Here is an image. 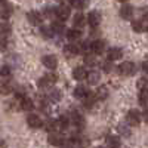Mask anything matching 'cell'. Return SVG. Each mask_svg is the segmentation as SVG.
I'll use <instances>...</instances> for the list:
<instances>
[{"mask_svg": "<svg viewBox=\"0 0 148 148\" xmlns=\"http://www.w3.org/2000/svg\"><path fill=\"white\" fill-rule=\"evenodd\" d=\"M56 80H58V76L53 74V73H51V74H46V76L40 77L39 82H37V86H39L40 89H51L56 83Z\"/></svg>", "mask_w": 148, "mask_h": 148, "instance_id": "obj_1", "label": "cell"}, {"mask_svg": "<svg viewBox=\"0 0 148 148\" xmlns=\"http://www.w3.org/2000/svg\"><path fill=\"white\" fill-rule=\"evenodd\" d=\"M119 73L125 77H130L136 73V65H135L133 62H130V61H125L123 64L119 65Z\"/></svg>", "mask_w": 148, "mask_h": 148, "instance_id": "obj_2", "label": "cell"}, {"mask_svg": "<svg viewBox=\"0 0 148 148\" xmlns=\"http://www.w3.org/2000/svg\"><path fill=\"white\" fill-rule=\"evenodd\" d=\"M141 119H142V114L138 110H129L127 114H126V121L130 126H138L141 123Z\"/></svg>", "mask_w": 148, "mask_h": 148, "instance_id": "obj_3", "label": "cell"}, {"mask_svg": "<svg viewBox=\"0 0 148 148\" xmlns=\"http://www.w3.org/2000/svg\"><path fill=\"white\" fill-rule=\"evenodd\" d=\"M102 21V15L99 10H90L89 15H88V24L92 27V28H96L98 25L101 24Z\"/></svg>", "mask_w": 148, "mask_h": 148, "instance_id": "obj_4", "label": "cell"}, {"mask_svg": "<svg viewBox=\"0 0 148 148\" xmlns=\"http://www.w3.org/2000/svg\"><path fill=\"white\" fill-rule=\"evenodd\" d=\"M49 144L51 145H64L65 144V138L61 135L58 130H53V132H49Z\"/></svg>", "mask_w": 148, "mask_h": 148, "instance_id": "obj_5", "label": "cell"}, {"mask_svg": "<svg viewBox=\"0 0 148 148\" xmlns=\"http://www.w3.org/2000/svg\"><path fill=\"white\" fill-rule=\"evenodd\" d=\"M105 47H107V42L98 39V40H93V43L90 45V51L95 55H101V53L105 52Z\"/></svg>", "mask_w": 148, "mask_h": 148, "instance_id": "obj_6", "label": "cell"}, {"mask_svg": "<svg viewBox=\"0 0 148 148\" xmlns=\"http://www.w3.org/2000/svg\"><path fill=\"white\" fill-rule=\"evenodd\" d=\"M42 64H43L46 68H49V70H55L56 65H58V59H56V56H53V55H45V56L42 58Z\"/></svg>", "mask_w": 148, "mask_h": 148, "instance_id": "obj_7", "label": "cell"}, {"mask_svg": "<svg viewBox=\"0 0 148 148\" xmlns=\"http://www.w3.org/2000/svg\"><path fill=\"white\" fill-rule=\"evenodd\" d=\"M27 21L31 24V25H40V22H42V14L40 12H37V10H30L28 14H27Z\"/></svg>", "mask_w": 148, "mask_h": 148, "instance_id": "obj_8", "label": "cell"}, {"mask_svg": "<svg viewBox=\"0 0 148 148\" xmlns=\"http://www.w3.org/2000/svg\"><path fill=\"white\" fill-rule=\"evenodd\" d=\"M27 123H28V126H30L31 129H39V127L43 126L42 119H40L39 116H36V114H30V116L27 117Z\"/></svg>", "mask_w": 148, "mask_h": 148, "instance_id": "obj_9", "label": "cell"}, {"mask_svg": "<svg viewBox=\"0 0 148 148\" xmlns=\"http://www.w3.org/2000/svg\"><path fill=\"white\" fill-rule=\"evenodd\" d=\"M70 117H71V121L74 123V126H76L77 129H83V127L86 126V120H84V117H83L82 114H79V113H73Z\"/></svg>", "mask_w": 148, "mask_h": 148, "instance_id": "obj_10", "label": "cell"}, {"mask_svg": "<svg viewBox=\"0 0 148 148\" xmlns=\"http://www.w3.org/2000/svg\"><path fill=\"white\" fill-rule=\"evenodd\" d=\"M56 18L61 21H67L70 18V8L68 6H58L56 8Z\"/></svg>", "mask_w": 148, "mask_h": 148, "instance_id": "obj_11", "label": "cell"}, {"mask_svg": "<svg viewBox=\"0 0 148 148\" xmlns=\"http://www.w3.org/2000/svg\"><path fill=\"white\" fill-rule=\"evenodd\" d=\"M64 53H65V56H67V58H74L77 53H80L79 45H74V43L67 45V46L64 47Z\"/></svg>", "mask_w": 148, "mask_h": 148, "instance_id": "obj_12", "label": "cell"}, {"mask_svg": "<svg viewBox=\"0 0 148 148\" xmlns=\"http://www.w3.org/2000/svg\"><path fill=\"white\" fill-rule=\"evenodd\" d=\"M107 58L111 59V61L121 59L123 58V51L120 47H111V49H108V52H107Z\"/></svg>", "mask_w": 148, "mask_h": 148, "instance_id": "obj_13", "label": "cell"}, {"mask_svg": "<svg viewBox=\"0 0 148 148\" xmlns=\"http://www.w3.org/2000/svg\"><path fill=\"white\" fill-rule=\"evenodd\" d=\"M86 80H88L89 84H98L101 80V74L98 70H90L88 71V77H86Z\"/></svg>", "mask_w": 148, "mask_h": 148, "instance_id": "obj_14", "label": "cell"}, {"mask_svg": "<svg viewBox=\"0 0 148 148\" xmlns=\"http://www.w3.org/2000/svg\"><path fill=\"white\" fill-rule=\"evenodd\" d=\"M88 95H89V90H88V88H86V86L77 84L76 88H74V96H76L77 99H84Z\"/></svg>", "mask_w": 148, "mask_h": 148, "instance_id": "obj_15", "label": "cell"}, {"mask_svg": "<svg viewBox=\"0 0 148 148\" xmlns=\"http://www.w3.org/2000/svg\"><path fill=\"white\" fill-rule=\"evenodd\" d=\"M73 77H74V80H77V82L84 80L86 77H88V71H86L84 67H76L73 70Z\"/></svg>", "mask_w": 148, "mask_h": 148, "instance_id": "obj_16", "label": "cell"}, {"mask_svg": "<svg viewBox=\"0 0 148 148\" xmlns=\"http://www.w3.org/2000/svg\"><path fill=\"white\" fill-rule=\"evenodd\" d=\"M86 22H88V16H84L82 12L76 14L73 18V24H74V27H77V28H83Z\"/></svg>", "mask_w": 148, "mask_h": 148, "instance_id": "obj_17", "label": "cell"}, {"mask_svg": "<svg viewBox=\"0 0 148 148\" xmlns=\"http://www.w3.org/2000/svg\"><path fill=\"white\" fill-rule=\"evenodd\" d=\"M14 14V6L8 2H2V18L3 19H9Z\"/></svg>", "mask_w": 148, "mask_h": 148, "instance_id": "obj_18", "label": "cell"}, {"mask_svg": "<svg viewBox=\"0 0 148 148\" xmlns=\"http://www.w3.org/2000/svg\"><path fill=\"white\" fill-rule=\"evenodd\" d=\"M19 108L22 111H31L34 108V101L30 99V98H27V96H24V98H21V101H19Z\"/></svg>", "mask_w": 148, "mask_h": 148, "instance_id": "obj_19", "label": "cell"}, {"mask_svg": "<svg viewBox=\"0 0 148 148\" xmlns=\"http://www.w3.org/2000/svg\"><path fill=\"white\" fill-rule=\"evenodd\" d=\"M120 16L123 18V19H130L132 16H133V8L130 6V5H123L121 8H120Z\"/></svg>", "mask_w": 148, "mask_h": 148, "instance_id": "obj_20", "label": "cell"}, {"mask_svg": "<svg viewBox=\"0 0 148 148\" xmlns=\"http://www.w3.org/2000/svg\"><path fill=\"white\" fill-rule=\"evenodd\" d=\"M67 37H68V40H71V42H76V40H79L80 37H82V28L74 27V28L68 30V31H67Z\"/></svg>", "mask_w": 148, "mask_h": 148, "instance_id": "obj_21", "label": "cell"}, {"mask_svg": "<svg viewBox=\"0 0 148 148\" xmlns=\"http://www.w3.org/2000/svg\"><path fill=\"white\" fill-rule=\"evenodd\" d=\"M43 126L47 132H53V130H58L59 129V125H58V120H53V119H49L43 123Z\"/></svg>", "mask_w": 148, "mask_h": 148, "instance_id": "obj_22", "label": "cell"}, {"mask_svg": "<svg viewBox=\"0 0 148 148\" xmlns=\"http://www.w3.org/2000/svg\"><path fill=\"white\" fill-rule=\"evenodd\" d=\"M70 123H71V117H68V116H61L58 119V125H59L61 130H67L70 127Z\"/></svg>", "mask_w": 148, "mask_h": 148, "instance_id": "obj_23", "label": "cell"}, {"mask_svg": "<svg viewBox=\"0 0 148 148\" xmlns=\"http://www.w3.org/2000/svg\"><path fill=\"white\" fill-rule=\"evenodd\" d=\"M51 27H52V30L55 31V34H61V33H64V31H65L64 21H61V19H58V21H53Z\"/></svg>", "mask_w": 148, "mask_h": 148, "instance_id": "obj_24", "label": "cell"}, {"mask_svg": "<svg viewBox=\"0 0 148 148\" xmlns=\"http://www.w3.org/2000/svg\"><path fill=\"white\" fill-rule=\"evenodd\" d=\"M129 125V123H127ZM126 125V123H119L117 125V132L121 135V136H130V129H129V126Z\"/></svg>", "mask_w": 148, "mask_h": 148, "instance_id": "obj_25", "label": "cell"}, {"mask_svg": "<svg viewBox=\"0 0 148 148\" xmlns=\"http://www.w3.org/2000/svg\"><path fill=\"white\" fill-rule=\"evenodd\" d=\"M10 92H14V84L10 83V80H3L2 82V93L3 95H8V93H10Z\"/></svg>", "mask_w": 148, "mask_h": 148, "instance_id": "obj_26", "label": "cell"}, {"mask_svg": "<svg viewBox=\"0 0 148 148\" xmlns=\"http://www.w3.org/2000/svg\"><path fill=\"white\" fill-rule=\"evenodd\" d=\"M70 5L76 9H84L89 5V0H70Z\"/></svg>", "mask_w": 148, "mask_h": 148, "instance_id": "obj_27", "label": "cell"}, {"mask_svg": "<svg viewBox=\"0 0 148 148\" xmlns=\"http://www.w3.org/2000/svg\"><path fill=\"white\" fill-rule=\"evenodd\" d=\"M138 101L141 105H147L148 104V89H141L138 93Z\"/></svg>", "mask_w": 148, "mask_h": 148, "instance_id": "obj_28", "label": "cell"}, {"mask_svg": "<svg viewBox=\"0 0 148 148\" xmlns=\"http://www.w3.org/2000/svg\"><path fill=\"white\" fill-rule=\"evenodd\" d=\"M96 98H98V96H96V92H95V93H90V92H89V95L84 98V105L88 107V108H92V107L95 105Z\"/></svg>", "mask_w": 148, "mask_h": 148, "instance_id": "obj_29", "label": "cell"}, {"mask_svg": "<svg viewBox=\"0 0 148 148\" xmlns=\"http://www.w3.org/2000/svg\"><path fill=\"white\" fill-rule=\"evenodd\" d=\"M96 56H93V53H84V65L89 67H95L96 65Z\"/></svg>", "mask_w": 148, "mask_h": 148, "instance_id": "obj_30", "label": "cell"}, {"mask_svg": "<svg viewBox=\"0 0 148 148\" xmlns=\"http://www.w3.org/2000/svg\"><path fill=\"white\" fill-rule=\"evenodd\" d=\"M49 98H51L53 102H58V101L62 99V93H61L59 89H52L51 92H49Z\"/></svg>", "mask_w": 148, "mask_h": 148, "instance_id": "obj_31", "label": "cell"}, {"mask_svg": "<svg viewBox=\"0 0 148 148\" xmlns=\"http://www.w3.org/2000/svg\"><path fill=\"white\" fill-rule=\"evenodd\" d=\"M107 144H108L110 147H120V145H121L119 136H114V135H110V136L107 138Z\"/></svg>", "mask_w": 148, "mask_h": 148, "instance_id": "obj_32", "label": "cell"}, {"mask_svg": "<svg viewBox=\"0 0 148 148\" xmlns=\"http://www.w3.org/2000/svg\"><path fill=\"white\" fill-rule=\"evenodd\" d=\"M101 68H102V71L104 73H111L113 71V61L111 59H107V61H104V62H101Z\"/></svg>", "mask_w": 148, "mask_h": 148, "instance_id": "obj_33", "label": "cell"}, {"mask_svg": "<svg viewBox=\"0 0 148 148\" xmlns=\"http://www.w3.org/2000/svg\"><path fill=\"white\" fill-rule=\"evenodd\" d=\"M40 33L43 37H46V39H51V37L55 34V31L52 30V27H42L40 28Z\"/></svg>", "mask_w": 148, "mask_h": 148, "instance_id": "obj_34", "label": "cell"}, {"mask_svg": "<svg viewBox=\"0 0 148 148\" xmlns=\"http://www.w3.org/2000/svg\"><path fill=\"white\" fill-rule=\"evenodd\" d=\"M10 33H12L10 24L6 22V19H3V22H2V36H9Z\"/></svg>", "mask_w": 148, "mask_h": 148, "instance_id": "obj_35", "label": "cell"}, {"mask_svg": "<svg viewBox=\"0 0 148 148\" xmlns=\"http://www.w3.org/2000/svg\"><path fill=\"white\" fill-rule=\"evenodd\" d=\"M43 16H45V18H52V16H56V9H52V8H45V9H43Z\"/></svg>", "mask_w": 148, "mask_h": 148, "instance_id": "obj_36", "label": "cell"}, {"mask_svg": "<svg viewBox=\"0 0 148 148\" xmlns=\"http://www.w3.org/2000/svg\"><path fill=\"white\" fill-rule=\"evenodd\" d=\"M132 28L136 31V33H141L142 31V21L141 19H136V21H132Z\"/></svg>", "mask_w": 148, "mask_h": 148, "instance_id": "obj_37", "label": "cell"}, {"mask_svg": "<svg viewBox=\"0 0 148 148\" xmlns=\"http://www.w3.org/2000/svg\"><path fill=\"white\" fill-rule=\"evenodd\" d=\"M108 90L105 89V88H99V89H98V92H96V96L98 98H99V99H105V98H107V93Z\"/></svg>", "mask_w": 148, "mask_h": 148, "instance_id": "obj_38", "label": "cell"}, {"mask_svg": "<svg viewBox=\"0 0 148 148\" xmlns=\"http://www.w3.org/2000/svg\"><path fill=\"white\" fill-rule=\"evenodd\" d=\"M136 86H138L139 90H141V89H148V80H147V79H141V80H138Z\"/></svg>", "mask_w": 148, "mask_h": 148, "instance_id": "obj_39", "label": "cell"}, {"mask_svg": "<svg viewBox=\"0 0 148 148\" xmlns=\"http://www.w3.org/2000/svg\"><path fill=\"white\" fill-rule=\"evenodd\" d=\"M8 76H10V68H9L8 65H3V67H2V77L6 79Z\"/></svg>", "mask_w": 148, "mask_h": 148, "instance_id": "obj_40", "label": "cell"}, {"mask_svg": "<svg viewBox=\"0 0 148 148\" xmlns=\"http://www.w3.org/2000/svg\"><path fill=\"white\" fill-rule=\"evenodd\" d=\"M142 120L148 125V108H145V110H144V113H142Z\"/></svg>", "mask_w": 148, "mask_h": 148, "instance_id": "obj_41", "label": "cell"}, {"mask_svg": "<svg viewBox=\"0 0 148 148\" xmlns=\"http://www.w3.org/2000/svg\"><path fill=\"white\" fill-rule=\"evenodd\" d=\"M142 18H144V21H148V9L144 10V16Z\"/></svg>", "mask_w": 148, "mask_h": 148, "instance_id": "obj_42", "label": "cell"}, {"mask_svg": "<svg viewBox=\"0 0 148 148\" xmlns=\"http://www.w3.org/2000/svg\"><path fill=\"white\" fill-rule=\"evenodd\" d=\"M119 2H121V3H125V2H127V0H119Z\"/></svg>", "mask_w": 148, "mask_h": 148, "instance_id": "obj_43", "label": "cell"}]
</instances>
